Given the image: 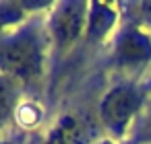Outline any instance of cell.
Returning <instances> with one entry per match:
<instances>
[{
    "label": "cell",
    "mask_w": 151,
    "mask_h": 144,
    "mask_svg": "<svg viewBox=\"0 0 151 144\" xmlns=\"http://www.w3.org/2000/svg\"><path fill=\"white\" fill-rule=\"evenodd\" d=\"M17 97H19L17 82L0 72V128H2L9 121V117L13 115L15 105H17Z\"/></svg>",
    "instance_id": "5b68a950"
},
{
    "label": "cell",
    "mask_w": 151,
    "mask_h": 144,
    "mask_svg": "<svg viewBox=\"0 0 151 144\" xmlns=\"http://www.w3.org/2000/svg\"><path fill=\"white\" fill-rule=\"evenodd\" d=\"M85 4L83 2H66L60 4L52 19V35L60 50H66L83 31L85 23Z\"/></svg>",
    "instance_id": "3957f363"
},
{
    "label": "cell",
    "mask_w": 151,
    "mask_h": 144,
    "mask_svg": "<svg viewBox=\"0 0 151 144\" xmlns=\"http://www.w3.org/2000/svg\"><path fill=\"white\" fill-rule=\"evenodd\" d=\"M44 48L35 29L27 27L0 43V72L15 82H31L42 74Z\"/></svg>",
    "instance_id": "6da1fadb"
},
{
    "label": "cell",
    "mask_w": 151,
    "mask_h": 144,
    "mask_svg": "<svg viewBox=\"0 0 151 144\" xmlns=\"http://www.w3.org/2000/svg\"><path fill=\"white\" fill-rule=\"evenodd\" d=\"M149 52H151V43L141 31H128L118 43V56L126 64L145 60Z\"/></svg>",
    "instance_id": "277c9868"
},
{
    "label": "cell",
    "mask_w": 151,
    "mask_h": 144,
    "mask_svg": "<svg viewBox=\"0 0 151 144\" xmlns=\"http://www.w3.org/2000/svg\"><path fill=\"white\" fill-rule=\"evenodd\" d=\"M139 105H141V95H139L137 89H132V87H116L101 101L99 113H101L104 123L112 132L122 134L124 128L128 126L130 117L137 113Z\"/></svg>",
    "instance_id": "7a4b0ae2"
},
{
    "label": "cell",
    "mask_w": 151,
    "mask_h": 144,
    "mask_svg": "<svg viewBox=\"0 0 151 144\" xmlns=\"http://www.w3.org/2000/svg\"><path fill=\"white\" fill-rule=\"evenodd\" d=\"M15 15H17L15 6H0V35H2V29L13 21ZM0 43H2V39H0Z\"/></svg>",
    "instance_id": "8992f818"
}]
</instances>
